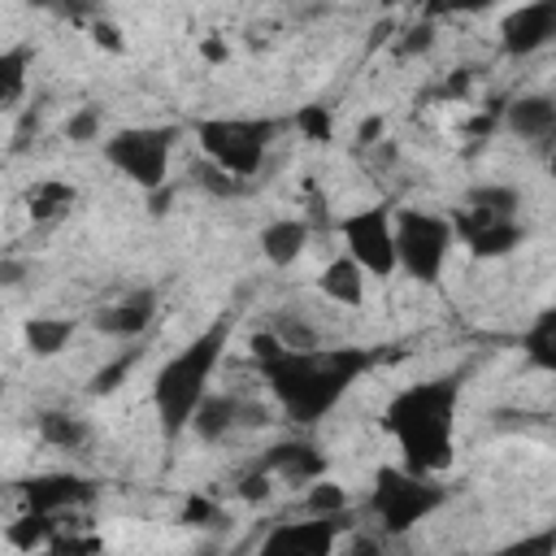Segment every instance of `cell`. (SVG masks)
I'll list each match as a JSON object with an SVG mask.
<instances>
[{
  "mask_svg": "<svg viewBox=\"0 0 556 556\" xmlns=\"http://www.w3.org/2000/svg\"><path fill=\"white\" fill-rule=\"evenodd\" d=\"M248 352L265 391L291 426H317L321 417H330L352 382L378 361V352L369 348H282L274 330H256L248 339Z\"/></svg>",
  "mask_w": 556,
  "mask_h": 556,
  "instance_id": "1",
  "label": "cell"
},
{
  "mask_svg": "<svg viewBox=\"0 0 556 556\" xmlns=\"http://www.w3.org/2000/svg\"><path fill=\"white\" fill-rule=\"evenodd\" d=\"M456 408L460 374L426 378L400 387L382 408V430L395 439L400 465L426 478H439L456 456Z\"/></svg>",
  "mask_w": 556,
  "mask_h": 556,
  "instance_id": "2",
  "label": "cell"
},
{
  "mask_svg": "<svg viewBox=\"0 0 556 556\" xmlns=\"http://www.w3.org/2000/svg\"><path fill=\"white\" fill-rule=\"evenodd\" d=\"M230 330H235L230 317L208 321L187 348H178L156 369V378H152V408H156V421H161L165 439H178L191 426V413L204 400V391L213 387L217 365H222V356L230 348Z\"/></svg>",
  "mask_w": 556,
  "mask_h": 556,
  "instance_id": "3",
  "label": "cell"
},
{
  "mask_svg": "<svg viewBox=\"0 0 556 556\" xmlns=\"http://www.w3.org/2000/svg\"><path fill=\"white\" fill-rule=\"evenodd\" d=\"M278 135H282V117H200L195 122V143L204 161H213L243 187L261 174Z\"/></svg>",
  "mask_w": 556,
  "mask_h": 556,
  "instance_id": "4",
  "label": "cell"
},
{
  "mask_svg": "<svg viewBox=\"0 0 556 556\" xmlns=\"http://www.w3.org/2000/svg\"><path fill=\"white\" fill-rule=\"evenodd\" d=\"M447 504V486L426 478V473H413L404 465H382L374 473V491H369V513L378 517L382 534L400 539L408 530H417L430 513H439Z\"/></svg>",
  "mask_w": 556,
  "mask_h": 556,
  "instance_id": "5",
  "label": "cell"
},
{
  "mask_svg": "<svg viewBox=\"0 0 556 556\" xmlns=\"http://www.w3.org/2000/svg\"><path fill=\"white\" fill-rule=\"evenodd\" d=\"M391 239H395V269H404L421 287H434L443 278V265L456 248L452 222L430 208H395Z\"/></svg>",
  "mask_w": 556,
  "mask_h": 556,
  "instance_id": "6",
  "label": "cell"
},
{
  "mask_svg": "<svg viewBox=\"0 0 556 556\" xmlns=\"http://www.w3.org/2000/svg\"><path fill=\"white\" fill-rule=\"evenodd\" d=\"M178 143V126L148 122V126H122L104 139V161L135 182L139 191H156L169 182V156Z\"/></svg>",
  "mask_w": 556,
  "mask_h": 556,
  "instance_id": "7",
  "label": "cell"
},
{
  "mask_svg": "<svg viewBox=\"0 0 556 556\" xmlns=\"http://www.w3.org/2000/svg\"><path fill=\"white\" fill-rule=\"evenodd\" d=\"M339 235L348 243V256L369 274V278H391L395 274V239H391V208L369 204L348 217H339Z\"/></svg>",
  "mask_w": 556,
  "mask_h": 556,
  "instance_id": "8",
  "label": "cell"
},
{
  "mask_svg": "<svg viewBox=\"0 0 556 556\" xmlns=\"http://www.w3.org/2000/svg\"><path fill=\"white\" fill-rule=\"evenodd\" d=\"M343 530H352V517L348 513H334V517H304V521H282V526H269V534L261 539V552L265 556H330L343 539Z\"/></svg>",
  "mask_w": 556,
  "mask_h": 556,
  "instance_id": "9",
  "label": "cell"
},
{
  "mask_svg": "<svg viewBox=\"0 0 556 556\" xmlns=\"http://www.w3.org/2000/svg\"><path fill=\"white\" fill-rule=\"evenodd\" d=\"M452 235L456 243H465L469 256L478 261H495V256H508L513 248L526 243V226L517 217H491V213H473V208H456L452 217Z\"/></svg>",
  "mask_w": 556,
  "mask_h": 556,
  "instance_id": "10",
  "label": "cell"
},
{
  "mask_svg": "<svg viewBox=\"0 0 556 556\" xmlns=\"http://www.w3.org/2000/svg\"><path fill=\"white\" fill-rule=\"evenodd\" d=\"M269 421V413L261 408V404H248V400H239V395H230V391H204V400L195 404V413H191V426L187 430H195L204 443H222V439H230L235 430H243V426H265Z\"/></svg>",
  "mask_w": 556,
  "mask_h": 556,
  "instance_id": "11",
  "label": "cell"
},
{
  "mask_svg": "<svg viewBox=\"0 0 556 556\" xmlns=\"http://www.w3.org/2000/svg\"><path fill=\"white\" fill-rule=\"evenodd\" d=\"M556 39V0H526L500 22V48L508 56H534Z\"/></svg>",
  "mask_w": 556,
  "mask_h": 556,
  "instance_id": "12",
  "label": "cell"
},
{
  "mask_svg": "<svg viewBox=\"0 0 556 556\" xmlns=\"http://www.w3.org/2000/svg\"><path fill=\"white\" fill-rule=\"evenodd\" d=\"M17 495L30 513H52V517H65L83 504L96 500V482L83 478V473H35L26 482H17Z\"/></svg>",
  "mask_w": 556,
  "mask_h": 556,
  "instance_id": "13",
  "label": "cell"
},
{
  "mask_svg": "<svg viewBox=\"0 0 556 556\" xmlns=\"http://www.w3.org/2000/svg\"><path fill=\"white\" fill-rule=\"evenodd\" d=\"M274 482H291V486H308L313 478L326 473V452L313 439H278L274 447L261 452L256 460Z\"/></svg>",
  "mask_w": 556,
  "mask_h": 556,
  "instance_id": "14",
  "label": "cell"
},
{
  "mask_svg": "<svg viewBox=\"0 0 556 556\" xmlns=\"http://www.w3.org/2000/svg\"><path fill=\"white\" fill-rule=\"evenodd\" d=\"M152 317H156V291L143 287V291H130V295H122L113 304H100L91 313V326L100 334H109V339H126L130 343L152 326Z\"/></svg>",
  "mask_w": 556,
  "mask_h": 556,
  "instance_id": "15",
  "label": "cell"
},
{
  "mask_svg": "<svg viewBox=\"0 0 556 556\" xmlns=\"http://www.w3.org/2000/svg\"><path fill=\"white\" fill-rule=\"evenodd\" d=\"M504 126L534 148H547L556 135V100L547 91H526L504 104Z\"/></svg>",
  "mask_w": 556,
  "mask_h": 556,
  "instance_id": "16",
  "label": "cell"
},
{
  "mask_svg": "<svg viewBox=\"0 0 556 556\" xmlns=\"http://www.w3.org/2000/svg\"><path fill=\"white\" fill-rule=\"evenodd\" d=\"M308 243H313V222H308V217H274V222L261 230V256H265L274 269L295 265Z\"/></svg>",
  "mask_w": 556,
  "mask_h": 556,
  "instance_id": "17",
  "label": "cell"
},
{
  "mask_svg": "<svg viewBox=\"0 0 556 556\" xmlns=\"http://www.w3.org/2000/svg\"><path fill=\"white\" fill-rule=\"evenodd\" d=\"M78 204V187L65 178H39L22 191V208L35 226H52L61 217H70V208Z\"/></svg>",
  "mask_w": 556,
  "mask_h": 556,
  "instance_id": "18",
  "label": "cell"
},
{
  "mask_svg": "<svg viewBox=\"0 0 556 556\" xmlns=\"http://www.w3.org/2000/svg\"><path fill=\"white\" fill-rule=\"evenodd\" d=\"M365 282H369V274L343 252V256H334L321 274H317V291L330 300V304H339V308H361L365 304Z\"/></svg>",
  "mask_w": 556,
  "mask_h": 556,
  "instance_id": "19",
  "label": "cell"
},
{
  "mask_svg": "<svg viewBox=\"0 0 556 556\" xmlns=\"http://www.w3.org/2000/svg\"><path fill=\"white\" fill-rule=\"evenodd\" d=\"M35 430L56 452H83L91 443V421L78 417V413H70V408H43L35 417Z\"/></svg>",
  "mask_w": 556,
  "mask_h": 556,
  "instance_id": "20",
  "label": "cell"
},
{
  "mask_svg": "<svg viewBox=\"0 0 556 556\" xmlns=\"http://www.w3.org/2000/svg\"><path fill=\"white\" fill-rule=\"evenodd\" d=\"M74 334H78V321L74 317H30L22 326V348L30 356L48 361V356H61L74 343Z\"/></svg>",
  "mask_w": 556,
  "mask_h": 556,
  "instance_id": "21",
  "label": "cell"
},
{
  "mask_svg": "<svg viewBox=\"0 0 556 556\" xmlns=\"http://www.w3.org/2000/svg\"><path fill=\"white\" fill-rule=\"evenodd\" d=\"M521 356L539 374H556V308H539L534 321L521 330Z\"/></svg>",
  "mask_w": 556,
  "mask_h": 556,
  "instance_id": "22",
  "label": "cell"
},
{
  "mask_svg": "<svg viewBox=\"0 0 556 556\" xmlns=\"http://www.w3.org/2000/svg\"><path fill=\"white\" fill-rule=\"evenodd\" d=\"M30 61H35V48H30V43L0 48V104H17V100L26 96Z\"/></svg>",
  "mask_w": 556,
  "mask_h": 556,
  "instance_id": "23",
  "label": "cell"
},
{
  "mask_svg": "<svg viewBox=\"0 0 556 556\" xmlns=\"http://www.w3.org/2000/svg\"><path fill=\"white\" fill-rule=\"evenodd\" d=\"M61 526V517H52V513H22L17 521H9V530H4V543H13V547H22V552H35V547H43L48 552V539H52V530Z\"/></svg>",
  "mask_w": 556,
  "mask_h": 556,
  "instance_id": "24",
  "label": "cell"
},
{
  "mask_svg": "<svg viewBox=\"0 0 556 556\" xmlns=\"http://www.w3.org/2000/svg\"><path fill=\"white\" fill-rule=\"evenodd\" d=\"M465 208H473V213H491V217H517V208H521V191L508 187V182H482V187H473V191L465 195Z\"/></svg>",
  "mask_w": 556,
  "mask_h": 556,
  "instance_id": "25",
  "label": "cell"
},
{
  "mask_svg": "<svg viewBox=\"0 0 556 556\" xmlns=\"http://www.w3.org/2000/svg\"><path fill=\"white\" fill-rule=\"evenodd\" d=\"M304 513H313V517H334V513H352V495H348V486L343 482H334V478H313L308 486H304Z\"/></svg>",
  "mask_w": 556,
  "mask_h": 556,
  "instance_id": "26",
  "label": "cell"
},
{
  "mask_svg": "<svg viewBox=\"0 0 556 556\" xmlns=\"http://www.w3.org/2000/svg\"><path fill=\"white\" fill-rule=\"evenodd\" d=\"M139 352H143V348H126L122 356H113L109 365H100V369L91 374V382H87V395H113V391L126 382V374L139 365Z\"/></svg>",
  "mask_w": 556,
  "mask_h": 556,
  "instance_id": "27",
  "label": "cell"
},
{
  "mask_svg": "<svg viewBox=\"0 0 556 556\" xmlns=\"http://www.w3.org/2000/svg\"><path fill=\"white\" fill-rule=\"evenodd\" d=\"M291 122L313 143H330L334 139V113H330V104H300V113Z\"/></svg>",
  "mask_w": 556,
  "mask_h": 556,
  "instance_id": "28",
  "label": "cell"
},
{
  "mask_svg": "<svg viewBox=\"0 0 556 556\" xmlns=\"http://www.w3.org/2000/svg\"><path fill=\"white\" fill-rule=\"evenodd\" d=\"M100 126H104V113L96 104H83L65 117V139L70 143H91V139H100Z\"/></svg>",
  "mask_w": 556,
  "mask_h": 556,
  "instance_id": "29",
  "label": "cell"
},
{
  "mask_svg": "<svg viewBox=\"0 0 556 556\" xmlns=\"http://www.w3.org/2000/svg\"><path fill=\"white\" fill-rule=\"evenodd\" d=\"M178 521H182V526H222L226 513H222V504L208 500L204 491H191V495L182 500V517H178Z\"/></svg>",
  "mask_w": 556,
  "mask_h": 556,
  "instance_id": "30",
  "label": "cell"
},
{
  "mask_svg": "<svg viewBox=\"0 0 556 556\" xmlns=\"http://www.w3.org/2000/svg\"><path fill=\"white\" fill-rule=\"evenodd\" d=\"M430 48H434V22H430V17H417V22L404 26L400 39H395V56H421V52H430Z\"/></svg>",
  "mask_w": 556,
  "mask_h": 556,
  "instance_id": "31",
  "label": "cell"
},
{
  "mask_svg": "<svg viewBox=\"0 0 556 556\" xmlns=\"http://www.w3.org/2000/svg\"><path fill=\"white\" fill-rule=\"evenodd\" d=\"M274 334H278L282 348H317V343H321L317 326H308V321H300V317H278V321H274Z\"/></svg>",
  "mask_w": 556,
  "mask_h": 556,
  "instance_id": "32",
  "label": "cell"
},
{
  "mask_svg": "<svg viewBox=\"0 0 556 556\" xmlns=\"http://www.w3.org/2000/svg\"><path fill=\"white\" fill-rule=\"evenodd\" d=\"M191 174H195V182H200L204 191H213V195H239V191H243V182H239V178H230L226 169H217L213 161H200Z\"/></svg>",
  "mask_w": 556,
  "mask_h": 556,
  "instance_id": "33",
  "label": "cell"
},
{
  "mask_svg": "<svg viewBox=\"0 0 556 556\" xmlns=\"http://www.w3.org/2000/svg\"><path fill=\"white\" fill-rule=\"evenodd\" d=\"M274 486H278V482H274L261 465H252V469L239 478V486H235V491H239V500H248V504H265V500L274 495Z\"/></svg>",
  "mask_w": 556,
  "mask_h": 556,
  "instance_id": "34",
  "label": "cell"
},
{
  "mask_svg": "<svg viewBox=\"0 0 556 556\" xmlns=\"http://www.w3.org/2000/svg\"><path fill=\"white\" fill-rule=\"evenodd\" d=\"M500 0H426V9H421V17H452V13H486V9H495Z\"/></svg>",
  "mask_w": 556,
  "mask_h": 556,
  "instance_id": "35",
  "label": "cell"
},
{
  "mask_svg": "<svg viewBox=\"0 0 556 556\" xmlns=\"http://www.w3.org/2000/svg\"><path fill=\"white\" fill-rule=\"evenodd\" d=\"M87 35H91V43L104 48V52H126L122 26H113V22H104V17H91V22H87Z\"/></svg>",
  "mask_w": 556,
  "mask_h": 556,
  "instance_id": "36",
  "label": "cell"
},
{
  "mask_svg": "<svg viewBox=\"0 0 556 556\" xmlns=\"http://www.w3.org/2000/svg\"><path fill=\"white\" fill-rule=\"evenodd\" d=\"M469 87H473V70H452L447 83H443V96H447L452 104H460V100L469 96Z\"/></svg>",
  "mask_w": 556,
  "mask_h": 556,
  "instance_id": "37",
  "label": "cell"
},
{
  "mask_svg": "<svg viewBox=\"0 0 556 556\" xmlns=\"http://www.w3.org/2000/svg\"><path fill=\"white\" fill-rule=\"evenodd\" d=\"M26 269H30L26 261H13V256H4V261H0V287H13V282H22V278H26Z\"/></svg>",
  "mask_w": 556,
  "mask_h": 556,
  "instance_id": "38",
  "label": "cell"
},
{
  "mask_svg": "<svg viewBox=\"0 0 556 556\" xmlns=\"http://www.w3.org/2000/svg\"><path fill=\"white\" fill-rule=\"evenodd\" d=\"M382 135V117H369V122H361V130H356V143H374Z\"/></svg>",
  "mask_w": 556,
  "mask_h": 556,
  "instance_id": "39",
  "label": "cell"
},
{
  "mask_svg": "<svg viewBox=\"0 0 556 556\" xmlns=\"http://www.w3.org/2000/svg\"><path fill=\"white\" fill-rule=\"evenodd\" d=\"M200 52H204V61H222V56H226V43H222V39H204Z\"/></svg>",
  "mask_w": 556,
  "mask_h": 556,
  "instance_id": "40",
  "label": "cell"
},
{
  "mask_svg": "<svg viewBox=\"0 0 556 556\" xmlns=\"http://www.w3.org/2000/svg\"><path fill=\"white\" fill-rule=\"evenodd\" d=\"M404 4H408V9H417V13L426 9V0H404Z\"/></svg>",
  "mask_w": 556,
  "mask_h": 556,
  "instance_id": "41",
  "label": "cell"
},
{
  "mask_svg": "<svg viewBox=\"0 0 556 556\" xmlns=\"http://www.w3.org/2000/svg\"><path fill=\"white\" fill-rule=\"evenodd\" d=\"M378 4H382V9H395V4H404V0H378Z\"/></svg>",
  "mask_w": 556,
  "mask_h": 556,
  "instance_id": "42",
  "label": "cell"
},
{
  "mask_svg": "<svg viewBox=\"0 0 556 556\" xmlns=\"http://www.w3.org/2000/svg\"><path fill=\"white\" fill-rule=\"evenodd\" d=\"M30 4H35V9H48V4H52V0H30Z\"/></svg>",
  "mask_w": 556,
  "mask_h": 556,
  "instance_id": "43",
  "label": "cell"
}]
</instances>
